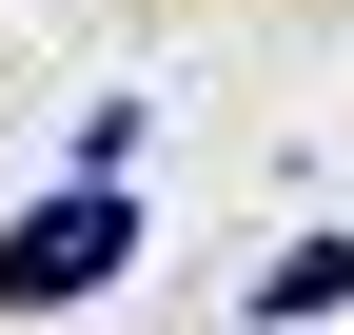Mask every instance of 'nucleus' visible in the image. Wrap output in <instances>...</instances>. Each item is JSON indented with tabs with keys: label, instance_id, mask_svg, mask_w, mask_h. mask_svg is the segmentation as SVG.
<instances>
[{
	"label": "nucleus",
	"instance_id": "nucleus-1",
	"mask_svg": "<svg viewBox=\"0 0 354 335\" xmlns=\"http://www.w3.org/2000/svg\"><path fill=\"white\" fill-rule=\"evenodd\" d=\"M118 257H138V197H99V178L39 197V217H0V316H79Z\"/></svg>",
	"mask_w": 354,
	"mask_h": 335
},
{
	"label": "nucleus",
	"instance_id": "nucleus-2",
	"mask_svg": "<svg viewBox=\"0 0 354 335\" xmlns=\"http://www.w3.org/2000/svg\"><path fill=\"white\" fill-rule=\"evenodd\" d=\"M315 316H354V237H295V257L256 276V335H315Z\"/></svg>",
	"mask_w": 354,
	"mask_h": 335
}]
</instances>
